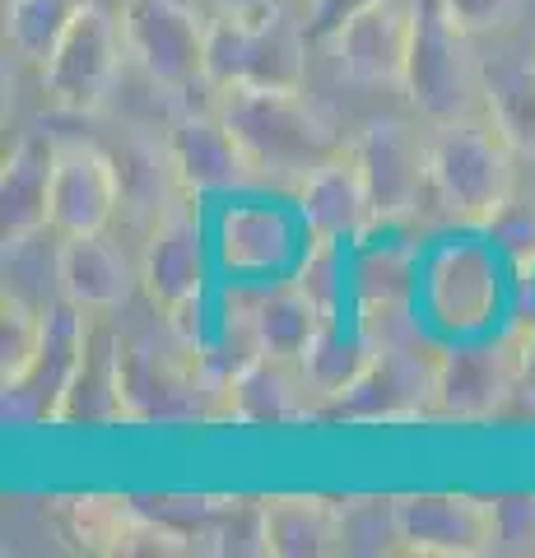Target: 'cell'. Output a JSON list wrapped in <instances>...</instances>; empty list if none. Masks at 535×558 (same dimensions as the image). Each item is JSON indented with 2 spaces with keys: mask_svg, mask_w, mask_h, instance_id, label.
Masks as SVG:
<instances>
[{
  "mask_svg": "<svg viewBox=\"0 0 535 558\" xmlns=\"http://www.w3.org/2000/svg\"><path fill=\"white\" fill-rule=\"evenodd\" d=\"M219 414L252 428H280L303 424L321 414V396L307 377L303 359L289 354H256L219 396Z\"/></svg>",
  "mask_w": 535,
  "mask_h": 558,
  "instance_id": "14",
  "label": "cell"
},
{
  "mask_svg": "<svg viewBox=\"0 0 535 558\" xmlns=\"http://www.w3.org/2000/svg\"><path fill=\"white\" fill-rule=\"evenodd\" d=\"M84 340H89V312H80L75 303H47V340L38 363L10 381L5 391V418L10 424H57L61 400L71 391V377L80 368Z\"/></svg>",
  "mask_w": 535,
  "mask_h": 558,
  "instance_id": "11",
  "label": "cell"
},
{
  "mask_svg": "<svg viewBox=\"0 0 535 558\" xmlns=\"http://www.w3.org/2000/svg\"><path fill=\"white\" fill-rule=\"evenodd\" d=\"M135 275L122 247H112L102 233L61 238L57 252V289L80 312H122L135 293Z\"/></svg>",
  "mask_w": 535,
  "mask_h": 558,
  "instance_id": "20",
  "label": "cell"
},
{
  "mask_svg": "<svg viewBox=\"0 0 535 558\" xmlns=\"http://www.w3.org/2000/svg\"><path fill=\"white\" fill-rule=\"evenodd\" d=\"M141 289L154 312H172L178 303L205 293V242L192 209L172 205L149 229L141 256Z\"/></svg>",
  "mask_w": 535,
  "mask_h": 558,
  "instance_id": "17",
  "label": "cell"
},
{
  "mask_svg": "<svg viewBox=\"0 0 535 558\" xmlns=\"http://www.w3.org/2000/svg\"><path fill=\"white\" fill-rule=\"evenodd\" d=\"M80 0H10L5 5V43L14 57L47 65L57 43L65 38Z\"/></svg>",
  "mask_w": 535,
  "mask_h": 558,
  "instance_id": "30",
  "label": "cell"
},
{
  "mask_svg": "<svg viewBox=\"0 0 535 558\" xmlns=\"http://www.w3.org/2000/svg\"><path fill=\"white\" fill-rule=\"evenodd\" d=\"M447 14L465 28V33H494L508 28L522 14V0H442Z\"/></svg>",
  "mask_w": 535,
  "mask_h": 558,
  "instance_id": "37",
  "label": "cell"
},
{
  "mask_svg": "<svg viewBox=\"0 0 535 558\" xmlns=\"http://www.w3.org/2000/svg\"><path fill=\"white\" fill-rule=\"evenodd\" d=\"M126 38L122 20H112L98 0H84L75 10L65 38L51 51V61L42 65V94L51 98V108L61 112H98L108 102L117 75H122Z\"/></svg>",
  "mask_w": 535,
  "mask_h": 558,
  "instance_id": "6",
  "label": "cell"
},
{
  "mask_svg": "<svg viewBox=\"0 0 535 558\" xmlns=\"http://www.w3.org/2000/svg\"><path fill=\"white\" fill-rule=\"evenodd\" d=\"M299 215L307 223V233L326 242H364L377 229L354 149L336 154L331 163H321L299 182Z\"/></svg>",
  "mask_w": 535,
  "mask_h": 558,
  "instance_id": "19",
  "label": "cell"
},
{
  "mask_svg": "<svg viewBox=\"0 0 535 558\" xmlns=\"http://www.w3.org/2000/svg\"><path fill=\"white\" fill-rule=\"evenodd\" d=\"M479 102L516 159L535 163V51H503L479 61Z\"/></svg>",
  "mask_w": 535,
  "mask_h": 558,
  "instance_id": "23",
  "label": "cell"
},
{
  "mask_svg": "<svg viewBox=\"0 0 535 558\" xmlns=\"http://www.w3.org/2000/svg\"><path fill=\"white\" fill-rule=\"evenodd\" d=\"M326 43L336 51L340 75L358 89H401L410 57V0H373Z\"/></svg>",
  "mask_w": 535,
  "mask_h": 558,
  "instance_id": "12",
  "label": "cell"
},
{
  "mask_svg": "<svg viewBox=\"0 0 535 558\" xmlns=\"http://www.w3.org/2000/svg\"><path fill=\"white\" fill-rule=\"evenodd\" d=\"M498 307V279L494 260L479 247H452L428 266V312L452 326V330H475L489 322Z\"/></svg>",
  "mask_w": 535,
  "mask_h": 558,
  "instance_id": "22",
  "label": "cell"
},
{
  "mask_svg": "<svg viewBox=\"0 0 535 558\" xmlns=\"http://www.w3.org/2000/svg\"><path fill=\"white\" fill-rule=\"evenodd\" d=\"M340 242H326V238H313V252L303 256L299 266V284L307 289V299H313L321 307V317H340Z\"/></svg>",
  "mask_w": 535,
  "mask_h": 558,
  "instance_id": "34",
  "label": "cell"
},
{
  "mask_svg": "<svg viewBox=\"0 0 535 558\" xmlns=\"http://www.w3.org/2000/svg\"><path fill=\"white\" fill-rule=\"evenodd\" d=\"M410 260L401 252H382L377 256H364L354 270V289L358 299H410Z\"/></svg>",
  "mask_w": 535,
  "mask_h": 558,
  "instance_id": "36",
  "label": "cell"
},
{
  "mask_svg": "<svg viewBox=\"0 0 535 558\" xmlns=\"http://www.w3.org/2000/svg\"><path fill=\"white\" fill-rule=\"evenodd\" d=\"M122 38L126 57L159 84V89H192L205 80V47L210 24L192 0H122Z\"/></svg>",
  "mask_w": 535,
  "mask_h": 558,
  "instance_id": "7",
  "label": "cell"
},
{
  "mask_svg": "<svg viewBox=\"0 0 535 558\" xmlns=\"http://www.w3.org/2000/svg\"><path fill=\"white\" fill-rule=\"evenodd\" d=\"M117 391H122L126 424H172V418L219 414V396L205 381L196 354H186L172 336L163 349L145 336H122Z\"/></svg>",
  "mask_w": 535,
  "mask_h": 558,
  "instance_id": "5",
  "label": "cell"
},
{
  "mask_svg": "<svg viewBox=\"0 0 535 558\" xmlns=\"http://www.w3.org/2000/svg\"><path fill=\"white\" fill-rule=\"evenodd\" d=\"M516 405L535 414V330H522V373H516Z\"/></svg>",
  "mask_w": 535,
  "mask_h": 558,
  "instance_id": "39",
  "label": "cell"
},
{
  "mask_svg": "<svg viewBox=\"0 0 535 558\" xmlns=\"http://www.w3.org/2000/svg\"><path fill=\"white\" fill-rule=\"evenodd\" d=\"M512 159L516 149L498 135L489 117L442 121L438 135L428 140V201L447 219L489 229V219L512 201Z\"/></svg>",
  "mask_w": 535,
  "mask_h": 558,
  "instance_id": "2",
  "label": "cell"
},
{
  "mask_svg": "<svg viewBox=\"0 0 535 558\" xmlns=\"http://www.w3.org/2000/svg\"><path fill=\"white\" fill-rule=\"evenodd\" d=\"M112 312H89V340H84L80 368L71 377V391L61 400L57 424L84 428V424H117L122 418V391H117V363H122V330Z\"/></svg>",
  "mask_w": 535,
  "mask_h": 558,
  "instance_id": "21",
  "label": "cell"
},
{
  "mask_svg": "<svg viewBox=\"0 0 535 558\" xmlns=\"http://www.w3.org/2000/svg\"><path fill=\"white\" fill-rule=\"evenodd\" d=\"M307 43H313L307 24L293 20L284 0L262 14H219L205 47V80L215 89H238V84L303 89Z\"/></svg>",
  "mask_w": 535,
  "mask_h": 558,
  "instance_id": "4",
  "label": "cell"
},
{
  "mask_svg": "<svg viewBox=\"0 0 535 558\" xmlns=\"http://www.w3.org/2000/svg\"><path fill=\"white\" fill-rule=\"evenodd\" d=\"M350 149L358 172H364L377 229L420 215V205L428 196V140L414 135L405 121L382 117V121H368L350 140Z\"/></svg>",
  "mask_w": 535,
  "mask_h": 558,
  "instance_id": "10",
  "label": "cell"
},
{
  "mask_svg": "<svg viewBox=\"0 0 535 558\" xmlns=\"http://www.w3.org/2000/svg\"><path fill=\"white\" fill-rule=\"evenodd\" d=\"M163 163L182 196H215V191H233L256 178L252 159L233 140V131L223 126V117L205 108L172 121L163 140Z\"/></svg>",
  "mask_w": 535,
  "mask_h": 558,
  "instance_id": "13",
  "label": "cell"
},
{
  "mask_svg": "<svg viewBox=\"0 0 535 558\" xmlns=\"http://www.w3.org/2000/svg\"><path fill=\"white\" fill-rule=\"evenodd\" d=\"M340 554H405L401 549V498H340Z\"/></svg>",
  "mask_w": 535,
  "mask_h": 558,
  "instance_id": "31",
  "label": "cell"
},
{
  "mask_svg": "<svg viewBox=\"0 0 535 558\" xmlns=\"http://www.w3.org/2000/svg\"><path fill=\"white\" fill-rule=\"evenodd\" d=\"M522 373V330L485 344H452L438 354L434 414L457 424H489L516 400Z\"/></svg>",
  "mask_w": 535,
  "mask_h": 558,
  "instance_id": "8",
  "label": "cell"
},
{
  "mask_svg": "<svg viewBox=\"0 0 535 558\" xmlns=\"http://www.w3.org/2000/svg\"><path fill=\"white\" fill-rule=\"evenodd\" d=\"M219 117L243 145L256 172L284 182H303L307 172L331 163L350 149L317 102H307L303 89H262V84H238L219 94Z\"/></svg>",
  "mask_w": 535,
  "mask_h": 558,
  "instance_id": "1",
  "label": "cell"
},
{
  "mask_svg": "<svg viewBox=\"0 0 535 558\" xmlns=\"http://www.w3.org/2000/svg\"><path fill=\"white\" fill-rule=\"evenodd\" d=\"M219 14H262L270 5H280V0H215Z\"/></svg>",
  "mask_w": 535,
  "mask_h": 558,
  "instance_id": "40",
  "label": "cell"
},
{
  "mask_svg": "<svg viewBox=\"0 0 535 558\" xmlns=\"http://www.w3.org/2000/svg\"><path fill=\"white\" fill-rule=\"evenodd\" d=\"M80 5H84V0H80Z\"/></svg>",
  "mask_w": 535,
  "mask_h": 558,
  "instance_id": "42",
  "label": "cell"
},
{
  "mask_svg": "<svg viewBox=\"0 0 535 558\" xmlns=\"http://www.w3.org/2000/svg\"><path fill=\"white\" fill-rule=\"evenodd\" d=\"M57 154H61V145L42 131L20 135L14 149L5 154V168H0V238H5V247L51 229Z\"/></svg>",
  "mask_w": 535,
  "mask_h": 558,
  "instance_id": "18",
  "label": "cell"
},
{
  "mask_svg": "<svg viewBox=\"0 0 535 558\" xmlns=\"http://www.w3.org/2000/svg\"><path fill=\"white\" fill-rule=\"evenodd\" d=\"M494 502V545L489 554L535 558V494H503Z\"/></svg>",
  "mask_w": 535,
  "mask_h": 558,
  "instance_id": "33",
  "label": "cell"
},
{
  "mask_svg": "<svg viewBox=\"0 0 535 558\" xmlns=\"http://www.w3.org/2000/svg\"><path fill=\"white\" fill-rule=\"evenodd\" d=\"M299 359H303V368H307V377H313V387H317V396H321V410H326L340 391L354 387L358 373L368 368L373 344L358 336V326L350 330V336H344L340 317H326Z\"/></svg>",
  "mask_w": 535,
  "mask_h": 558,
  "instance_id": "28",
  "label": "cell"
},
{
  "mask_svg": "<svg viewBox=\"0 0 535 558\" xmlns=\"http://www.w3.org/2000/svg\"><path fill=\"white\" fill-rule=\"evenodd\" d=\"M141 512L159 526L172 554H215V531H219V512L223 498H192V494H154V498H135Z\"/></svg>",
  "mask_w": 535,
  "mask_h": 558,
  "instance_id": "29",
  "label": "cell"
},
{
  "mask_svg": "<svg viewBox=\"0 0 535 558\" xmlns=\"http://www.w3.org/2000/svg\"><path fill=\"white\" fill-rule=\"evenodd\" d=\"M494 545V502L471 494L401 498V549L420 558H479Z\"/></svg>",
  "mask_w": 535,
  "mask_h": 558,
  "instance_id": "16",
  "label": "cell"
},
{
  "mask_svg": "<svg viewBox=\"0 0 535 558\" xmlns=\"http://www.w3.org/2000/svg\"><path fill=\"white\" fill-rule=\"evenodd\" d=\"M364 5H373V0H317V5L303 14L307 38H313V43H326L344 20H350L354 10H364Z\"/></svg>",
  "mask_w": 535,
  "mask_h": 558,
  "instance_id": "38",
  "label": "cell"
},
{
  "mask_svg": "<svg viewBox=\"0 0 535 558\" xmlns=\"http://www.w3.org/2000/svg\"><path fill=\"white\" fill-rule=\"evenodd\" d=\"M471 38L442 0H410V57H405V98L428 121H457L479 108V61Z\"/></svg>",
  "mask_w": 535,
  "mask_h": 558,
  "instance_id": "3",
  "label": "cell"
},
{
  "mask_svg": "<svg viewBox=\"0 0 535 558\" xmlns=\"http://www.w3.org/2000/svg\"><path fill=\"white\" fill-rule=\"evenodd\" d=\"M71 531L89 554H172L159 526L141 512L135 498H75L71 502Z\"/></svg>",
  "mask_w": 535,
  "mask_h": 558,
  "instance_id": "25",
  "label": "cell"
},
{
  "mask_svg": "<svg viewBox=\"0 0 535 558\" xmlns=\"http://www.w3.org/2000/svg\"><path fill=\"white\" fill-rule=\"evenodd\" d=\"M489 238L498 242V252H503L512 266L535 260V201H508L489 219Z\"/></svg>",
  "mask_w": 535,
  "mask_h": 558,
  "instance_id": "35",
  "label": "cell"
},
{
  "mask_svg": "<svg viewBox=\"0 0 535 558\" xmlns=\"http://www.w3.org/2000/svg\"><path fill=\"white\" fill-rule=\"evenodd\" d=\"M262 526L270 558H326L340 554L336 502L317 494H275L262 498Z\"/></svg>",
  "mask_w": 535,
  "mask_h": 558,
  "instance_id": "24",
  "label": "cell"
},
{
  "mask_svg": "<svg viewBox=\"0 0 535 558\" xmlns=\"http://www.w3.org/2000/svg\"><path fill=\"white\" fill-rule=\"evenodd\" d=\"M122 196L126 186L112 154H102L89 140H65L57 154V182H51V233L57 238L102 233Z\"/></svg>",
  "mask_w": 535,
  "mask_h": 558,
  "instance_id": "15",
  "label": "cell"
},
{
  "mask_svg": "<svg viewBox=\"0 0 535 558\" xmlns=\"http://www.w3.org/2000/svg\"><path fill=\"white\" fill-rule=\"evenodd\" d=\"M434 377H438V354H424L420 344L373 349L358 381L350 391H340L321 414L354 418V424H410V418H428L434 414Z\"/></svg>",
  "mask_w": 535,
  "mask_h": 558,
  "instance_id": "9",
  "label": "cell"
},
{
  "mask_svg": "<svg viewBox=\"0 0 535 558\" xmlns=\"http://www.w3.org/2000/svg\"><path fill=\"white\" fill-rule=\"evenodd\" d=\"M42 340H47V307L5 289V299H0V387L20 381L38 363Z\"/></svg>",
  "mask_w": 535,
  "mask_h": 558,
  "instance_id": "32",
  "label": "cell"
},
{
  "mask_svg": "<svg viewBox=\"0 0 535 558\" xmlns=\"http://www.w3.org/2000/svg\"><path fill=\"white\" fill-rule=\"evenodd\" d=\"M252 322H256V340H262L266 354L299 359L326 317H321V307L307 299V289L299 279H284V284L266 289L262 299L252 303Z\"/></svg>",
  "mask_w": 535,
  "mask_h": 558,
  "instance_id": "27",
  "label": "cell"
},
{
  "mask_svg": "<svg viewBox=\"0 0 535 558\" xmlns=\"http://www.w3.org/2000/svg\"><path fill=\"white\" fill-rule=\"evenodd\" d=\"M303 5H307V10H313V5H317V0H303Z\"/></svg>",
  "mask_w": 535,
  "mask_h": 558,
  "instance_id": "41",
  "label": "cell"
},
{
  "mask_svg": "<svg viewBox=\"0 0 535 558\" xmlns=\"http://www.w3.org/2000/svg\"><path fill=\"white\" fill-rule=\"evenodd\" d=\"M293 233L275 205H238L219 219V256L238 275H275L289 260Z\"/></svg>",
  "mask_w": 535,
  "mask_h": 558,
  "instance_id": "26",
  "label": "cell"
}]
</instances>
